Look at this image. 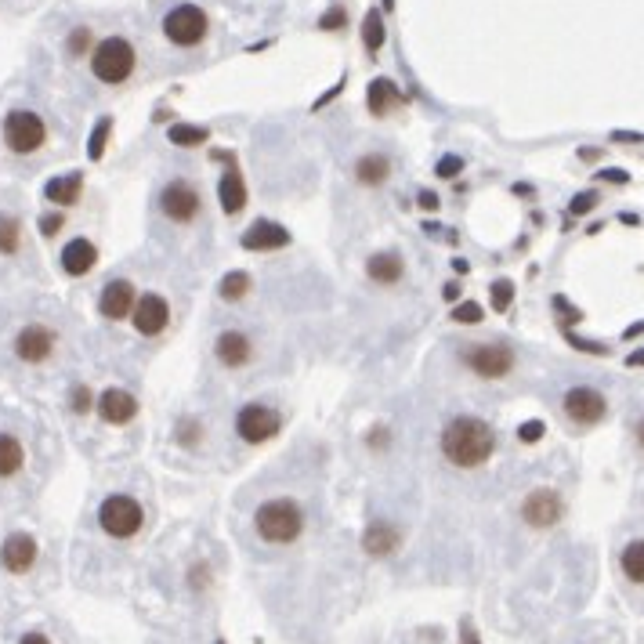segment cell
Returning <instances> with one entry per match:
<instances>
[{"label": "cell", "instance_id": "277c9868", "mask_svg": "<svg viewBox=\"0 0 644 644\" xmlns=\"http://www.w3.org/2000/svg\"><path fill=\"white\" fill-rule=\"evenodd\" d=\"M142 503L131 500V496H109V500H102V507H98V525H102L109 536H116V540H131L134 532L142 529Z\"/></svg>", "mask_w": 644, "mask_h": 644}, {"label": "cell", "instance_id": "8fae6325", "mask_svg": "<svg viewBox=\"0 0 644 644\" xmlns=\"http://www.w3.org/2000/svg\"><path fill=\"white\" fill-rule=\"evenodd\" d=\"M55 344H58L55 330L40 326V322H29V326L19 330V337H15V355H19L22 362H44V359H51Z\"/></svg>", "mask_w": 644, "mask_h": 644}, {"label": "cell", "instance_id": "5b68a950", "mask_svg": "<svg viewBox=\"0 0 644 644\" xmlns=\"http://www.w3.org/2000/svg\"><path fill=\"white\" fill-rule=\"evenodd\" d=\"M207 29H210L207 11L196 8V4H181V8H174L163 19V37L178 44V48H196L199 40L207 37Z\"/></svg>", "mask_w": 644, "mask_h": 644}, {"label": "cell", "instance_id": "e575fe53", "mask_svg": "<svg viewBox=\"0 0 644 644\" xmlns=\"http://www.w3.org/2000/svg\"><path fill=\"white\" fill-rule=\"evenodd\" d=\"M489 294H493L496 312H507V308H511V301H514V286L507 283V279H500V283H493V290H489Z\"/></svg>", "mask_w": 644, "mask_h": 644}, {"label": "cell", "instance_id": "7a4b0ae2", "mask_svg": "<svg viewBox=\"0 0 644 644\" xmlns=\"http://www.w3.org/2000/svg\"><path fill=\"white\" fill-rule=\"evenodd\" d=\"M257 536L268 543H294L304 529V514L294 500H268L254 514Z\"/></svg>", "mask_w": 644, "mask_h": 644}, {"label": "cell", "instance_id": "7bdbcfd3", "mask_svg": "<svg viewBox=\"0 0 644 644\" xmlns=\"http://www.w3.org/2000/svg\"><path fill=\"white\" fill-rule=\"evenodd\" d=\"M19 644H51V641H48V637H44V634H26Z\"/></svg>", "mask_w": 644, "mask_h": 644}, {"label": "cell", "instance_id": "ffe728a7", "mask_svg": "<svg viewBox=\"0 0 644 644\" xmlns=\"http://www.w3.org/2000/svg\"><path fill=\"white\" fill-rule=\"evenodd\" d=\"M218 196H221V210H225V214H239V210L247 207V185H243L236 167H228V171L221 174Z\"/></svg>", "mask_w": 644, "mask_h": 644}, {"label": "cell", "instance_id": "ac0fdd59", "mask_svg": "<svg viewBox=\"0 0 644 644\" xmlns=\"http://www.w3.org/2000/svg\"><path fill=\"white\" fill-rule=\"evenodd\" d=\"M286 243H290V232L283 225H275V221H257L243 236V247L247 250H283Z\"/></svg>", "mask_w": 644, "mask_h": 644}, {"label": "cell", "instance_id": "9c48e42d", "mask_svg": "<svg viewBox=\"0 0 644 644\" xmlns=\"http://www.w3.org/2000/svg\"><path fill=\"white\" fill-rule=\"evenodd\" d=\"M279 413H275L272 406H261V402H250V406L239 409L236 417V431L243 442H250V446H257V442H268L272 435H279Z\"/></svg>", "mask_w": 644, "mask_h": 644}, {"label": "cell", "instance_id": "603a6c76", "mask_svg": "<svg viewBox=\"0 0 644 644\" xmlns=\"http://www.w3.org/2000/svg\"><path fill=\"white\" fill-rule=\"evenodd\" d=\"M406 102L402 98V91H398L391 80H373L370 84V95H366V105H370L373 116H388L391 109H398V105Z\"/></svg>", "mask_w": 644, "mask_h": 644}, {"label": "cell", "instance_id": "7c38bea8", "mask_svg": "<svg viewBox=\"0 0 644 644\" xmlns=\"http://www.w3.org/2000/svg\"><path fill=\"white\" fill-rule=\"evenodd\" d=\"M134 330L142 333V337H156V333L167 330V322H171V308L163 301L160 294H145L134 301Z\"/></svg>", "mask_w": 644, "mask_h": 644}, {"label": "cell", "instance_id": "60d3db41", "mask_svg": "<svg viewBox=\"0 0 644 644\" xmlns=\"http://www.w3.org/2000/svg\"><path fill=\"white\" fill-rule=\"evenodd\" d=\"M337 26H344V11L341 8H333L326 19H319V29H337Z\"/></svg>", "mask_w": 644, "mask_h": 644}, {"label": "cell", "instance_id": "f35d334b", "mask_svg": "<svg viewBox=\"0 0 644 644\" xmlns=\"http://www.w3.org/2000/svg\"><path fill=\"white\" fill-rule=\"evenodd\" d=\"M62 225H66V218H62V214H44V218H40V232H44V236H55Z\"/></svg>", "mask_w": 644, "mask_h": 644}, {"label": "cell", "instance_id": "836d02e7", "mask_svg": "<svg viewBox=\"0 0 644 644\" xmlns=\"http://www.w3.org/2000/svg\"><path fill=\"white\" fill-rule=\"evenodd\" d=\"M87 48H91V29H87V26H76L73 33H69V40H66V51H69L73 58H80Z\"/></svg>", "mask_w": 644, "mask_h": 644}, {"label": "cell", "instance_id": "6da1fadb", "mask_svg": "<svg viewBox=\"0 0 644 644\" xmlns=\"http://www.w3.org/2000/svg\"><path fill=\"white\" fill-rule=\"evenodd\" d=\"M496 449L493 427L478 417H456L442 431V453L456 467H478L485 464Z\"/></svg>", "mask_w": 644, "mask_h": 644}, {"label": "cell", "instance_id": "681fc988", "mask_svg": "<svg viewBox=\"0 0 644 644\" xmlns=\"http://www.w3.org/2000/svg\"><path fill=\"white\" fill-rule=\"evenodd\" d=\"M460 644H478V637H474L471 630H464V641H460Z\"/></svg>", "mask_w": 644, "mask_h": 644}, {"label": "cell", "instance_id": "d6a6232c", "mask_svg": "<svg viewBox=\"0 0 644 644\" xmlns=\"http://www.w3.org/2000/svg\"><path fill=\"white\" fill-rule=\"evenodd\" d=\"M91 406H95L91 388L87 384H73V391H69V409H73L76 417H84V413H91Z\"/></svg>", "mask_w": 644, "mask_h": 644}, {"label": "cell", "instance_id": "c3c4849f", "mask_svg": "<svg viewBox=\"0 0 644 644\" xmlns=\"http://www.w3.org/2000/svg\"><path fill=\"white\" fill-rule=\"evenodd\" d=\"M637 446L644 449V420H641V424H637Z\"/></svg>", "mask_w": 644, "mask_h": 644}, {"label": "cell", "instance_id": "4dcf8cb0", "mask_svg": "<svg viewBox=\"0 0 644 644\" xmlns=\"http://www.w3.org/2000/svg\"><path fill=\"white\" fill-rule=\"evenodd\" d=\"M247 290H250V275L247 272L225 275V279H221V286H218V294L225 297V301H239V297L247 294Z\"/></svg>", "mask_w": 644, "mask_h": 644}, {"label": "cell", "instance_id": "f907efd6", "mask_svg": "<svg viewBox=\"0 0 644 644\" xmlns=\"http://www.w3.org/2000/svg\"><path fill=\"white\" fill-rule=\"evenodd\" d=\"M218 644H225V641H218Z\"/></svg>", "mask_w": 644, "mask_h": 644}, {"label": "cell", "instance_id": "7dc6e473", "mask_svg": "<svg viewBox=\"0 0 644 644\" xmlns=\"http://www.w3.org/2000/svg\"><path fill=\"white\" fill-rule=\"evenodd\" d=\"M456 297H460V286L449 283V286H446V301H456Z\"/></svg>", "mask_w": 644, "mask_h": 644}, {"label": "cell", "instance_id": "cb8c5ba5", "mask_svg": "<svg viewBox=\"0 0 644 644\" xmlns=\"http://www.w3.org/2000/svg\"><path fill=\"white\" fill-rule=\"evenodd\" d=\"M388 178H391V160H388V156H377V152H370V156H362V160L355 163V181H359V185H370V189H377V185H384Z\"/></svg>", "mask_w": 644, "mask_h": 644}, {"label": "cell", "instance_id": "f6af8a7d", "mask_svg": "<svg viewBox=\"0 0 644 644\" xmlns=\"http://www.w3.org/2000/svg\"><path fill=\"white\" fill-rule=\"evenodd\" d=\"M601 178H608V181H619V185H623V181H626V174H623V171H605V174H601Z\"/></svg>", "mask_w": 644, "mask_h": 644}, {"label": "cell", "instance_id": "f1b7e54d", "mask_svg": "<svg viewBox=\"0 0 644 644\" xmlns=\"http://www.w3.org/2000/svg\"><path fill=\"white\" fill-rule=\"evenodd\" d=\"M210 131L207 127H192V124H174L171 127V142L181 149H196V145H207Z\"/></svg>", "mask_w": 644, "mask_h": 644}, {"label": "cell", "instance_id": "ba28073f", "mask_svg": "<svg viewBox=\"0 0 644 644\" xmlns=\"http://www.w3.org/2000/svg\"><path fill=\"white\" fill-rule=\"evenodd\" d=\"M199 203H203V199H199L192 181H181V178L167 181L160 192V210L174 221V225H189V221L199 214Z\"/></svg>", "mask_w": 644, "mask_h": 644}, {"label": "cell", "instance_id": "484cf974", "mask_svg": "<svg viewBox=\"0 0 644 644\" xmlns=\"http://www.w3.org/2000/svg\"><path fill=\"white\" fill-rule=\"evenodd\" d=\"M26 464V453H22V442L15 435H0V478H11L19 474Z\"/></svg>", "mask_w": 644, "mask_h": 644}, {"label": "cell", "instance_id": "2e32d148", "mask_svg": "<svg viewBox=\"0 0 644 644\" xmlns=\"http://www.w3.org/2000/svg\"><path fill=\"white\" fill-rule=\"evenodd\" d=\"M98 413H102L105 424H127V420L138 417V398L131 391L109 388L102 398H98Z\"/></svg>", "mask_w": 644, "mask_h": 644}, {"label": "cell", "instance_id": "3957f363", "mask_svg": "<svg viewBox=\"0 0 644 644\" xmlns=\"http://www.w3.org/2000/svg\"><path fill=\"white\" fill-rule=\"evenodd\" d=\"M134 48L131 40L124 37H105L102 44L91 55V73L102 80V84H124L127 76L134 73Z\"/></svg>", "mask_w": 644, "mask_h": 644}, {"label": "cell", "instance_id": "1f68e13d", "mask_svg": "<svg viewBox=\"0 0 644 644\" xmlns=\"http://www.w3.org/2000/svg\"><path fill=\"white\" fill-rule=\"evenodd\" d=\"M109 131H113V120H109V116H102V120L95 124V131H91V142H87V145H91V149H87V156H91V160H102Z\"/></svg>", "mask_w": 644, "mask_h": 644}, {"label": "cell", "instance_id": "44dd1931", "mask_svg": "<svg viewBox=\"0 0 644 644\" xmlns=\"http://www.w3.org/2000/svg\"><path fill=\"white\" fill-rule=\"evenodd\" d=\"M398 540H402V532H398L395 525H388V521H377V525H370V529H366V536H362V547L370 550V554L388 558V554H395V550H398Z\"/></svg>", "mask_w": 644, "mask_h": 644}, {"label": "cell", "instance_id": "b9f144b4", "mask_svg": "<svg viewBox=\"0 0 644 644\" xmlns=\"http://www.w3.org/2000/svg\"><path fill=\"white\" fill-rule=\"evenodd\" d=\"M420 207H424V210H438V196H435V192H420Z\"/></svg>", "mask_w": 644, "mask_h": 644}, {"label": "cell", "instance_id": "f546056e", "mask_svg": "<svg viewBox=\"0 0 644 644\" xmlns=\"http://www.w3.org/2000/svg\"><path fill=\"white\" fill-rule=\"evenodd\" d=\"M22 243V225L11 214H0V254H15Z\"/></svg>", "mask_w": 644, "mask_h": 644}, {"label": "cell", "instance_id": "83f0119b", "mask_svg": "<svg viewBox=\"0 0 644 644\" xmlns=\"http://www.w3.org/2000/svg\"><path fill=\"white\" fill-rule=\"evenodd\" d=\"M619 565H623L626 579H634V583H644V540H634L630 547L623 550V558H619Z\"/></svg>", "mask_w": 644, "mask_h": 644}, {"label": "cell", "instance_id": "7402d4cb", "mask_svg": "<svg viewBox=\"0 0 644 644\" xmlns=\"http://www.w3.org/2000/svg\"><path fill=\"white\" fill-rule=\"evenodd\" d=\"M80 189H84V174H62V178H51L48 185H44V196H48V203H58V207H69V203H76L80 199Z\"/></svg>", "mask_w": 644, "mask_h": 644}, {"label": "cell", "instance_id": "74e56055", "mask_svg": "<svg viewBox=\"0 0 644 644\" xmlns=\"http://www.w3.org/2000/svg\"><path fill=\"white\" fill-rule=\"evenodd\" d=\"M594 207H597V196H594V192H583V196L572 199V207H569V210H572V214H590Z\"/></svg>", "mask_w": 644, "mask_h": 644}, {"label": "cell", "instance_id": "d590c367", "mask_svg": "<svg viewBox=\"0 0 644 644\" xmlns=\"http://www.w3.org/2000/svg\"><path fill=\"white\" fill-rule=\"evenodd\" d=\"M453 319H456V322H467V326H474V322H482V304H474V301L456 304Z\"/></svg>", "mask_w": 644, "mask_h": 644}, {"label": "cell", "instance_id": "5bb4252c", "mask_svg": "<svg viewBox=\"0 0 644 644\" xmlns=\"http://www.w3.org/2000/svg\"><path fill=\"white\" fill-rule=\"evenodd\" d=\"M0 565H4L8 572H15V576L29 572L33 565H37V540H33V536H26V532H15V536H8V540H4V547H0Z\"/></svg>", "mask_w": 644, "mask_h": 644}, {"label": "cell", "instance_id": "bcb514c9", "mask_svg": "<svg viewBox=\"0 0 644 644\" xmlns=\"http://www.w3.org/2000/svg\"><path fill=\"white\" fill-rule=\"evenodd\" d=\"M626 366H644V351H634V355L626 359Z\"/></svg>", "mask_w": 644, "mask_h": 644}, {"label": "cell", "instance_id": "ab89813d", "mask_svg": "<svg viewBox=\"0 0 644 644\" xmlns=\"http://www.w3.org/2000/svg\"><path fill=\"white\" fill-rule=\"evenodd\" d=\"M540 435H543V424H540V420H529V424H521V427H518V438H521V442H536Z\"/></svg>", "mask_w": 644, "mask_h": 644}, {"label": "cell", "instance_id": "4316f807", "mask_svg": "<svg viewBox=\"0 0 644 644\" xmlns=\"http://www.w3.org/2000/svg\"><path fill=\"white\" fill-rule=\"evenodd\" d=\"M384 19H380V11L373 8V11H366V22H362V44H366V51L370 55H377L380 48H384Z\"/></svg>", "mask_w": 644, "mask_h": 644}, {"label": "cell", "instance_id": "ee69618b", "mask_svg": "<svg viewBox=\"0 0 644 644\" xmlns=\"http://www.w3.org/2000/svg\"><path fill=\"white\" fill-rule=\"evenodd\" d=\"M616 138L619 142H644V134H626V131H619Z\"/></svg>", "mask_w": 644, "mask_h": 644}, {"label": "cell", "instance_id": "d4e9b609", "mask_svg": "<svg viewBox=\"0 0 644 644\" xmlns=\"http://www.w3.org/2000/svg\"><path fill=\"white\" fill-rule=\"evenodd\" d=\"M366 272H370L373 283L391 286V283H398V279H402V257H398L395 250H388V254H377V257H370Z\"/></svg>", "mask_w": 644, "mask_h": 644}, {"label": "cell", "instance_id": "52a82bcc", "mask_svg": "<svg viewBox=\"0 0 644 644\" xmlns=\"http://www.w3.org/2000/svg\"><path fill=\"white\" fill-rule=\"evenodd\" d=\"M44 138H48V127L29 109H15L4 120V142H8L11 152H37L44 145Z\"/></svg>", "mask_w": 644, "mask_h": 644}, {"label": "cell", "instance_id": "30bf717a", "mask_svg": "<svg viewBox=\"0 0 644 644\" xmlns=\"http://www.w3.org/2000/svg\"><path fill=\"white\" fill-rule=\"evenodd\" d=\"M561 406H565V417H569L572 424L590 427V424H601V420H605L608 398L601 395V391H594V388H572Z\"/></svg>", "mask_w": 644, "mask_h": 644}, {"label": "cell", "instance_id": "d6986e66", "mask_svg": "<svg viewBox=\"0 0 644 644\" xmlns=\"http://www.w3.org/2000/svg\"><path fill=\"white\" fill-rule=\"evenodd\" d=\"M95 261H98V250H95V243H87V239H73V243H66V250H62V268H66L69 275H87L95 268Z\"/></svg>", "mask_w": 644, "mask_h": 644}, {"label": "cell", "instance_id": "8992f818", "mask_svg": "<svg viewBox=\"0 0 644 644\" xmlns=\"http://www.w3.org/2000/svg\"><path fill=\"white\" fill-rule=\"evenodd\" d=\"M460 359H464L467 370L485 380H500L514 370V351L507 344H467Z\"/></svg>", "mask_w": 644, "mask_h": 644}, {"label": "cell", "instance_id": "e0dca14e", "mask_svg": "<svg viewBox=\"0 0 644 644\" xmlns=\"http://www.w3.org/2000/svg\"><path fill=\"white\" fill-rule=\"evenodd\" d=\"M214 351H218V359L225 362V366H232V370H239V366H247V362L254 359V344H250L247 333H239V330L221 333Z\"/></svg>", "mask_w": 644, "mask_h": 644}, {"label": "cell", "instance_id": "9a60e30c", "mask_svg": "<svg viewBox=\"0 0 644 644\" xmlns=\"http://www.w3.org/2000/svg\"><path fill=\"white\" fill-rule=\"evenodd\" d=\"M134 301H138L134 286L127 279H113V283H105L102 297H98V312L105 319H127L134 312Z\"/></svg>", "mask_w": 644, "mask_h": 644}, {"label": "cell", "instance_id": "8d00e7d4", "mask_svg": "<svg viewBox=\"0 0 644 644\" xmlns=\"http://www.w3.org/2000/svg\"><path fill=\"white\" fill-rule=\"evenodd\" d=\"M464 171V160H460V156H442V160H438V178H456V174Z\"/></svg>", "mask_w": 644, "mask_h": 644}, {"label": "cell", "instance_id": "4fadbf2b", "mask_svg": "<svg viewBox=\"0 0 644 644\" xmlns=\"http://www.w3.org/2000/svg\"><path fill=\"white\" fill-rule=\"evenodd\" d=\"M561 514H565V507H561V496L554 489H536L529 500L521 503V518L529 521V525H536V529L554 525Z\"/></svg>", "mask_w": 644, "mask_h": 644}]
</instances>
